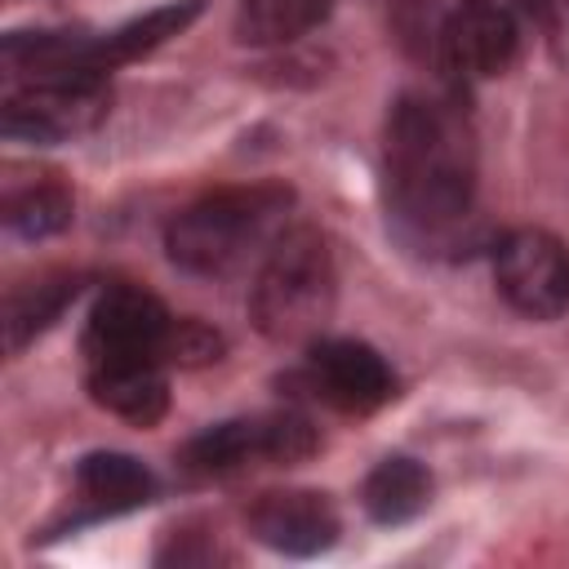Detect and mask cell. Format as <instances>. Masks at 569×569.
Segmentation results:
<instances>
[{"mask_svg":"<svg viewBox=\"0 0 569 569\" xmlns=\"http://www.w3.org/2000/svg\"><path fill=\"white\" fill-rule=\"evenodd\" d=\"M493 284L529 320L569 311V249L542 227H516L493 244Z\"/></svg>","mask_w":569,"mask_h":569,"instance_id":"obj_4","label":"cell"},{"mask_svg":"<svg viewBox=\"0 0 569 569\" xmlns=\"http://www.w3.org/2000/svg\"><path fill=\"white\" fill-rule=\"evenodd\" d=\"M169 329H173V316L164 311V302L156 293L116 284L93 302V311L84 320V356H89V365L164 360Z\"/></svg>","mask_w":569,"mask_h":569,"instance_id":"obj_7","label":"cell"},{"mask_svg":"<svg viewBox=\"0 0 569 569\" xmlns=\"http://www.w3.org/2000/svg\"><path fill=\"white\" fill-rule=\"evenodd\" d=\"M76 485L98 516H120L156 498V476L133 453H116V449L84 453L76 467Z\"/></svg>","mask_w":569,"mask_h":569,"instance_id":"obj_12","label":"cell"},{"mask_svg":"<svg viewBox=\"0 0 569 569\" xmlns=\"http://www.w3.org/2000/svg\"><path fill=\"white\" fill-rule=\"evenodd\" d=\"M333 298H338V276L325 236L316 227H289L284 236L271 240L258 267L249 316L258 333L271 342H307L333 316Z\"/></svg>","mask_w":569,"mask_h":569,"instance_id":"obj_3","label":"cell"},{"mask_svg":"<svg viewBox=\"0 0 569 569\" xmlns=\"http://www.w3.org/2000/svg\"><path fill=\"white\" fill-rule=\"evenodd\" d=\"M107 111V89L98 71H76V76H58V80H36L31 89L13 93L4 102L0 129L13 142H62L67 133L89 129L98 116Z\"/></svg>","mask_w":569,"mask_h":569,"instance_id":"obj_6","label":"cell"},{"mask_svg":"<svg viewBox=\"0 0 569 569\" xmlns=\"http://www.w3.org/2000/svg\"><path fill=\"white\" fill-rule=\"evenodd\" d=\"M200 9H204V0H173V4H160V9H151V13H142V18L124 22V27H116L102 40H89V67L107 76L111 67L133 62V58L160 49L164 40L182 36L200 18Z\"/></svg>","mask_w":569,"mask_h":569,"instance_id":"obj_13","label":"cell"},{"mask_svg":"<svg viewBox=\"0 0 569 569\" xmlns=\"http://www.w3.org/2000/svg\"><path fill=\"white\" fill-rule=\"evenodd\" d=\"M307 378H311V391L325 405L347 409V413H369V409H378V405H387L396 396L391 365L369 342H356V338H320V342H311Z\"/></svg>","mask_w":569,"mask_h":569,"instance_id":"obj_8","label":"cell"},{"mask_svg":"<svg viewBox=\"0 0 569 569\" xmlns=\"http://www.w3.org/2000/svg\"><path fill=\"white\" fill-rule=\"evenodd\" d=\"M516 18L498 0H462L445 27V49L458 71L471 80H493L516 58Z\"/></svg>","mask_w":569,"mask_h":569,"instance_id":"obj_10","label":"cell"},{"mask_svg":"<svg viewBox=\"0 0 569 569\" xmlns=\"http://www.w3.org/2000/svg\"><path fill=\"white\" fill-rule=\"evenodd\" d=\"M360 502H365L369 520H378V525H405V520H413L431 502V476H427L422 462H413L405 453H391V458H382L365 476Z\"/></svg>","mask_w":569,"mask_h":569,"instance_id":"obj_14","label":"cell"},{"mask_svg":"<svg viewBox=\"0 0 569 569\" xmlns=\"http://www.w3.org/2000/svg\"><path fill=\"white\" fill-rule=\"evenodd\" d=\"M80 293V280L76 276H58V280H40L22 293L9 298V316H4V333H9V351H22L40 329H49L67 302Z\"/></svg>","mask_w":569,"mask_h":569,"instance_id":"obj_16","label":"cell"},{"mask_svg":"<svg viewBox=\"0 0 569 569\" xmlns=\"http://www.w3.org/2000/svg\"><path fill=\"white\" fill-rule=\"evenodd\" d=\"M333 0H240L236 36L244 44H289L329 18Z\"/></svg>","mask_w":569,"mask_h":569,"instance_id":"obj_15","label":"cell"},{"mask_svg":"<svg viewBox=\"0 0 569 569\" xmlns=\"http://www.w3.org/2000/svg\"><path fill=\"white\" fill-rule=\"evenodd\" d=\"M338 507L320 489H276L249 507V533L280 556H320L338 542Z\"/></svg>","mask_w":569,"mask_h":569,"instance_id":"obj_9","label":"cell"},{"mask_svg":"<svg viewBox=\"0 0 569 569\" xmlns=\"http://www.w3.org/2000/svg\"><path fill=\"white\" fill-rule=\"evenodd\" d=\"M4 227L22 240H44L71 227V196L58 182H40L27 191H13L4 204Z\"/></svg>","mask_w":569,"mask_h":569,"instance_id":"obj_17","label":"cell"},{"mask_svg":"<svg viewBox=\"0 0 569 569\" xmlns=\"http://www.w3.org/2000/svg\"><path fill=\"white\" fill-rule=\"evenodd\" d=\"M382 164L396 213L418 231H445L467 218L476 196V156L462 120L445 102L400 93L387 111Z\"/></svg>","mask_w":569,"mask_h":569,"instance_id":"obj_1","label":"cell"},{"mask_svg":"<svg viewBox=\"0 0 569 569\" xmlns=\"http://www.w3.org/2000/svg\"><path fill=\"white\" fill-rule=\"evenodd\" d=\"M222 356V338L200 325V320H173L169 329V342H164V360L173 365H209Z\"/></svg>","mask_w":569,"mask_h":569,"instance_id":"obj_18","label":"cell"},{"mask_svg":"<svg viewBox=\"0 0 569 569\" xmlns=\"http://www.w3.org/2000/svg\"><path fill=\"white\" fill-rule=\"evenodd\" d=\"M289 204L293 191L280 182L209 191L191 200L182 213H173V222L164 227V253L173 267L191 276H222L271 236Z\"/></svg>","mask_w":569,"mask_h":569,"instance_id":"obj_2","label":"cell"},{"mask_svg":"<svg viewBox=\"0 0 569 569\" xmlns=\"http://www.w3.org/2000/svg\"><path fill=\"white\" fill-rule=\"evenodd\" d=\"M89 396L138 427H151L164 418L169 409V387L160 373V360H107V365H89Z\"/></svg>","mask_w":569,"mask_h":569,"instance_id":"obj_11","label":"cell"},{"mask_svg":"<svg viewBox=\"0 0 569 569\" xmlns=\"http://www.w3.org/2000/svg\"><path fill=\"white\" fill-rule=\"evenodd\" d=\"M316 453V431L298 413H271V418H231L209 431H200L187 445V462L209 476L240 471L249 462H302Z\"/></svg>","mask_w":569,"mask_h":569,"instance_id":"obj_5","label":"cell"}]
</instances>
